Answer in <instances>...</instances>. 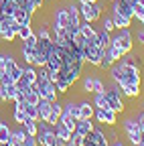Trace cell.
<instances>
[{"instance_id": "49", "label": "cell", "mask_w": 144, "mask_h": 146, "mask_svg": "<svg viewBox=\"0 0 144 146\" xmlns=\"http://www.w3.org/2000/svg\"><path fill=\"white\" fill-rule=\"evenodd\" d=\"M102 146H110V144H102Z\"/></svg>"}, {"instance_id": "36", "label": "cell", "mask_w": 144, "mask_h": 146, "mask_svg": "<svg viewBox=\"0 0 144 146\" xmlns=\"http://www.w3.org/2000/svg\"><path fill=\"white\" fill-rule=\"evenodd\" d=\"M106 53L110 55V57H112L114 61H120V59L124 57V55H122V51H120V49H116L114 45H108V47H106Z\"/></svg>"}, {"instance_id": "42", "label": "cell", "mask_w": 144, "mask_h": 146, "mask_svg": "<svg viewBox=\"0 0 144 146\" xmlns=\"http://www.w3.org/2000/svg\"><path fill=\"white\" fill-rule=\"evenodd\" d=\"M23 146H39L37 136H27V138H25V142H23Z\"/></svg>"}, {"instance_id": "12", "label": "cell", "mask_w": 144, "mask_h": 146, "mask_svg": "<svg viewBox=\"0 0 144 146\" xmlns=\"http://www.w3.org/2000/svg\"><path fill=\"white\" fill-rule=\"evenodd\" d=\"M16 94H19V87H16V83H8V85H0V98H2V104L14 102Z\"/></svg>"}, {"instance_id": "44", "label": "cell", "mask_w": 144, "mask_h": 146, "mask_svg": "<svg viewBox=\"0 0 144 146\" xmlns=\"http://www.w3.org/2000/svg\"><path fill=\"white\" fill-rule=\"evenodd\" d=\"M4 146H23V144H19V142H14V140H12V142H8V144H4Z\"/></svg>"}, {"instance_id": "43", "label": "cell", "mask_w": 144, "mask_h": 146, "mask_svg": "<svg viewBox=\"0 0 144 146\" xmlns=\"http://www.w3.org/2000/svg\"><path fill=\"white\" fill-rule=\"evenodd\" d=\"M110 146H126V144H124V142L118 138V140H112V142H110Z\"/></svg>"}, {"instance_id": "35", "label": "cell", "mask_w": 144, "mask_h": 146, "mask_svg": "<svg viewBox=\"0 0 144 146\" xmlns=\"http://www.w3.org/2000/svg\"><path fill=\"white\" fill-rule=\"evenodd\" d=\"M8 75H10V79L16 83V81H19V79L23 77V65H19V63H16V65H14V67L8 71Z\"/></svg>"}, {"instance_id": "23", "label": "cell", "mask_w": 144, "mask_h": 146, "mask_svg": "<svg viewBox=\"0 0 144 146\" xmlns=\"http://www.w3.org/2000/svg\"><path fill=\"white\" fill-rule=\"evenodd\" d=\"M55 87H57V94H59V98H65V96L69 94V89H71V83H69L65 77H59V79L55 81Z\"/></svg>"}, {"instance_id": "31", "label": "cell", "mask_w": 144, "mask_h": 146, "mask_svg": "<svg viewBox=\"0 0 144 146\" xmlns=\"http://www.w3.org/2000/svg\"><path fill=\"white\" fill-rule=\"evenodd\" d=\"M100 21H102V29H104V31H108V33H114V31H116L114 21H112V14H106V16H102Z\"/></svg>"}, {"instance_id": "20", "label": "cell", "mask_w": 144, "mask_h": 146, "mask_svg": "<svg viewBox=\"0 0 144 146\" xmlns=\"http://www.w3.org/2000/svg\"><path fill=\"white\" fill-rule=\"evenodd\" d=\"M0 142H2V144L12 142V128H10L4 120L0 122Z\"/></svg>"}, {"instance_id": "5", "label": "cell", "mask_w": 144, "mask_h": 146, "mask_svg": "<svg viewBox=\"0 0 144 146\" xmlns=\"http://www.w3.org/2000/svg\"><path fill=\"white\" fill-rule=\"evenodd\" d=\"M37 140H39V146H55V142H57V134H55V130H53V126H49L47 122L39 120Z\"/></svg>"}, {"instance_id": "17", "label": "cell", "mask_w": 144, "mask_h": 146, "mask_svg": "<svg viewBox=\"0 0 144 146\" xmlns=\"http://www.w3.org/2000/svg\"><path fill=\"white\" fill-rule=\"evenodd\" d=\"M112 21H114V27L116 29H130L134 18H128V16H124L120 12H112Z\"/></svg>"}, {"instance_id": "26", "label": "cell", "mask_w": 144, "mask_h": 146, "mask_svg": "<svg viewBox=\"0 0 144 146\" xmlns=\"http://www.w3.org/2000/svg\"><path fill=\"white\" fill-rule=\"evenodd\" d=\"M27 136H29V134H27V130H25L23 126H19V124H16V128H12V140H14V142L23 144Z\"/></svg>"}, {"instance_id": "40", "label": "cell", "mask_w": 144, "mask_h": 146, "mask_svg": "<svg viewBox=\"0 0 144 146\" xmlns=\"http://www.w3.org/2000/svg\"><path fill=\"white\" fill-rule=\"evenodd\" d=\"M134 116H136V122H138V126H140V130L144 132V110H136Z\"/></svg>"}, {"instance_id": "50", "label": "cell", "mask_w": 144, "mask_h": 146, "mask_svg": "<svg viewBox=\"0 0 144 146\" xmlns=\"http://www.w3.org/2000/svg\"><path fill=\"white\" fill-rule=\"evenodd\" d=\"M57 2H63V0H57Z\"/></svg>"}, {"instance_id": "45", "label": "cell", "mask_w": 144, "mask_h": 146, "mask_svg": "<svg viewBox=\"0 0 144 146\" xmlns=\"http://www.w3.org/2000/svg\"><path fill=\"white\" fill-rule=\"evenodd\" d=\"M55 146H65V140H59V138H57V142H55Z\"/></svg>"}, {"instance_id": "14", "label": "cell", "mask_w": 144, "mask_h": 146, "mask_svg": "<svg viewBox=\"0 0 144 146\" xmlns=\"http://www.w3.org/2000/svg\"><path fill=\"white\" fill-rule=\"evenodd\" d=\"M94 128H96L94 120H85V118H79V120H77V126H75V132H77L79 136H83V138H85L89 132L94 130Z\"/></svg>"}, {"instance_id": "30", "label": "cell", "mask_w": 144, "mask_h": 146, "mask_svg": "<svg viewBox=\"0 0 144 146\" xmlns=\"http://www.w3.org/2000/svg\"><path fill=\"white\" fill-rule=\"evenodd\" d=\"M114 63H116V61H114V59L110 57V55H108V53L104 51V57H102V61L98 63V69H102V71H108V69H110Z\"/></svg>"}, {"instance_id": "28", "label": "cell", "mask_w": 144, "mask_h": 146, "mask_svg": "<svg viewBox=\"0 0 144 146\" xmlns=\"http://www.w3.org/2000/svg\"><path fill=\"white\" fill-rule=\"evenodd\" d=\"M0 8L6 16H14V10H16V4L14 0H0Z\"/></svg>"}, {"instance_id": "3", "label": "cell", "mask_w": 144, "mask_h": 146, "mask_svg": "<svg viewBox=\"0 0 144 146\" xmlns=\"http://www.w3.org/2000/svg\"><path fill=\"white\" fill-rule=\"evenodd\" d=\"M106 100H108V106H110L114 112L118 114H124L126 112V104H124V96L120 94V87L116 83H112L110 87H106Z\"/></svg>"}, {"instance_id": "6", "label": "cell", "mask_w": 144, "mask_h": 146, "mask_svg": "<svg viewBox=\"0 0 144 146\" xmlns=\"http://www.w3.org/2000/svg\"><path fill=\"white\" fill-rule=\"evenodd\" d=\"M94 120L102 126H118V112H114L112 108H96Z\"/></svg>"}, {"instance_id": "18", "label": "cell", "mask_w": 144, "mask_h": 146, "mask_svg": "<svg viewBox=\"0 0 144 146\" xmlns=\"http://www.w3.org/2000/svg\"><path fill=\"white\" fill-rule=\"evenodd\" d=\"M110 41H112V33H108V31H104V29H98L96 45H98V47H102V49L106 51V47L110 45Z\"/></svg>"}, {"instance_id": "24", "label": "cell", "mask_w": 144, "mask_h": 146, "mask_svg": "<svg viewBox=\"0 0 144 146\" xmlns=\"http://www.w3.org/2000/svg\"><path fill=\"white\" fill-rule=\"evenodd\" d=\"M23 77L29 83H35V81H37V67H35V65H25L23 67Z\"/></svg>"}, {"instance_id": "37", "label": "cell", "mask_w": 144, "mask_h": 146, "mask_svg": "<svg viewBox=\"0 0 144 146\" xmlns=\"http://www.w3.org/2000/svg\"><path fill=\"white\" fill-rule=\"evenodd\" d=\"M39 100H41V96L37 94V91H33V89L25 94V102H27V104H33V106H37V104H39Z\"/></svg>"}, {"instance_id": "7", "label": "cell", "mask_w": 144, "mask_h": 146, "mask_svg": "<svg viewBox=\"0 0 144 146\" xmlns=\"http://www.w3.org/2000/svg\"><path fill=\"white\" fill-rule=\"evenodd\" d=\"M14 23H16V21H14V16H6L4 21L0 23V39H2L6 45H10V43L16 41V31L12 29Z\"/></svg>"}, {"instance_id": "34", "label": "cell", "mask_w": 144, "mask_h": 146, "mask_svg": "<svg viewBox=\"0 0 144 146\" xmlns=\"http://www.w3.org/2000/svg\"><path fill=\"white\" fill-rule=\"evenodd\" d=\"M35 33V29H33V25H29V27H19V31H16V39H21V41H25L29 35H33Z\"/></svg>"}, {"instance_id": "33", "label": "cell", "mask_w": 144, "mask_h": 146, "mask_svg": "<svg viewBox=\"0 0 144 146\" xmlns=\"http://www.w3.org/2000/svg\"><path fill=\"white\" fill-rule=\"evenodd\" d=\"M25 114H27V118L41 120V116H39V108H37V106H33V104H25Z\"/></svg>"}, {"instance_id": "4", "label": "cell", "mask_w": 144, "mask_h": 146, "mask_svg": "<svg viewBox=\"0 0 144 146\" xmlns=\"http://www.w3.org/2000/svg\"><path fill=\"white\" fill-rule=\"evenodd\" d=\"M104 57V49L96 45V41H87L83 45V59L87 65H92V67H98V63L102 61Z\"/></svg>"}, {"instance_id": "41", "label": "cell", "mask_w": 144, "mask_h": 146, "mask_svg": "<svg viewBox=\"0 0 144 146\" xmlns=\"http://www.w3.org/2000/svg\"><path fill=\"white\" fill-rule=\"evenodd\" d=\"M134 39L138 41V45H140V47H144V27L136 31V35H134Z\"/></svg>"}, {"instance_id": "38", "label": "cell", "mask_w": 144, "mask_h": 146, "mask_svg": "<svg viewBox=\"0 0 144 146\" xmlns=\"http://www.w3.org/2000/svg\"><path fill=\"white\" fill-rule=\"evenodd\" d=\"M21 43H23L25 47H31V49H35V47H37V43H39V36L33 33V35H29V36H27L25 41H21Z\"/></svg>"}, {"instance_id": "21", "label": "cell", "mask_w": 144, "mask_h": 146, "mask_svg": "<svg viewBox=\"0 0 144 146\" xmlns=\"http://www.w3.org/2000/svg\"><path fill=\"white\" fill-rule=\"evenodd\" d=\"M25 130H27V134L29 136H37V132H39V120H33V118H25V122L21 124Z\"/></svg>"}, {"instance_id": "1", "label": "cell", "mask_w": 144, "mask_h": 146, "mask_svg": "<svg viewBox=\"0 0 144 146\" xmlns=\"http://www.w3.org/2000/svg\"><path fill=\"white\" fill-rule=\"evenodd\" d=\"M110 45H114L116 49H120L122 55H128V53L134 49V45H136V43H134L132 31H130V29H116V31L112 33Z\"/></svg>"}, {"instance_id": "15", "label": "cell", "mask_w": 144, "mask_h": 146, "mask_svg": "<svg viewBox=\"0 0 144 146\" xmlns=\"http://www.w3.org/2000/svg\"><path fill=\"white\" fill-rule=\"evenodd\" d=\"M79 33L85 36V41H96V36H98V29L94 27V23H83V21H81Z\"/></svg>"}, {"instance_id": "16", "label": "cell", "mask_w": 144, "mask_h": 146, "mask_svg": "<svg viewBox=\"0 0 144 146\" xmlns=\"http://www.w3.org/2000/svg\"><path fill=\"white\" fill-rule=\"evenodd\" d=\"M94 112H96V108H94L92 100H81L79 102V114H81V118L94 120Z\"/></svg>"}, {"instance_id": "25", "label": "cell", "mask_w": 144, "mask_h": 146, "mask_svg": "<svg viewBox=\"0 0 144 146\" xmlns=\"http://www.w3.org/2000/svg\"><path fill=\"white\" fill-rule=\"evenodd\" d=\"M10 118H12V120H14L16 124L21 126V124L25 122V118H27V114H25V106H23V108L14 106V108H12V114H10Z\"/></svg>"}, {"instance_id": "13", "label": "cell", "mask_w": 144, "mask_h": 146, "mask_svg": "<svg viewBox=\"0 0 144 146\" xmlns=\"http://www.w3.org/2000/svg\"><path fill=\"white\" fill-rule=\"evenodd\" d=\"M33 14L31 12H27L25 8H21V6H16V10H14V21L19 23L21 27H29V25H33Z\"/></svg>"}, {"instance_id": "22", "label": "cell", "mask_w": 144, "mask_h": 146, "mask_svg": "<svg viewBox=\"0 0 144 146\" xmlns=\"http://www.w3.org/2000/svg\"><path fill=\"white\" fill-rule=\"evenodd\" d=\"M37 108H39V116H41V120L47 122V118H49V114H51V102L41 98L39 104H37Z\"/></svg>"}, {"instance_id": "11", "label": "cell", "mask_w": 144, "mask_h": 146, "mask_svg": "<svg viewBox=\"0 0 144 146\" xmlns=\"http://www.w3.org/2000/svg\"><path fill=\"white\" fill-rule=\"evenodd\" d=\"M16 63V55L14 53H4V51H0V73H8Z\"/></svg>"}, {"instance_id": "19", "label": "cell", "mask_w": 144, "mask_h": 146, "mask_svg": "<svg viewBox=\"0 0 144 146\" xmlns=\"http://www.w3.org/2000/svg\"><path fill=\"white\" fill-rule=\"evenodd\" d=\"M53 130H55V134H57V138H59V140H65V142L71 138V134H73V132H71L65 124H61V122H57L55 126H53Z\"/></svg>"}, {"instance_id": "29", "label": "cell", "mask_w": 144, "mask_h": 146, "mask_svg": "<svg viewBox=\"0 0 144 146\" xmlns=\"http://www.w3.org/2000/svg\"><path fill=\"white\" fill-rule=\"evenodd\" d=\"M106 91V81L100 75H94V87H92V94H104Z\"/></svg>"}, {"instance_id": "48", "label": "cell", "mask_w": 144, "mask_h": 146, "mask_svg": "<svg viewBox=\"0 0 144 146\" xmlns=\"http://www.w3.org/2000/svg\"><path fill=\"white\" fill-rule=\"evenodd\" d=\"M0 106H2V98H0Z\"/></svg>"}, {"instance_id": "39", "label": "cell", "mask_w": 144, "mask_h": 146, "mask_svg": "<svg viewBox=\"0 0 144 146\" xmlns=\"http://www.w3.org/2000/svg\"><path fill=\"white\" fill-rule=\"evenodd\" d=\"M106 136H108V140H118V138H120V134H118V130H116V126H108Z\"/></svg>"}, {"instance_id": "27", "label": "cell", "mask_w": 144, "mask_h": 146, "mask_svg": "<svg viewBox=\"0 0 144 146\" xmlns=\"http://www.w3.org/2000/svg\"><path fill=\"white\" fill-rule=\"evenodd\" d=\"M81 94H92L94 87V75H81Z\"/></svg>"}, {"instance_id": "47", "label": "cell", "mask_w": 144, "mask_h": 146, "mask_svg": "<svg viewBox=\"0 0 144 146\" xmlns=\"http://www.w3.org/2000/svg\"><path fill=\"white\" fill-rule=\"evenodd\" d=\"M140 110H144V100H142V104H140Z\"/></svg>"}, {"instance_id": "32", "label": "cell", "mask_w": 144, "mask_h": 146, "mask_svg": "<svg viewBox=\"0 0 144 146\" xmlns=\"http://www.w3.org/2000/svg\"><path fill=\"white\" fill-rule=\"evenodd\" d=\"M92 104H94V108H110L108 106V100H106V94H94Z\"/></svg>"}, {"instance_id": "2", "label": "cell", "mask_w": 144, "mask_h": 146, "mask_svg": "<svg viewBox=\"0 0 144 146\" xmlns=\"http://www.w3.org/2000/svg\"><path fill=\"white\" fill-rule=\"evenodd\" d=\"M79 14L83 23H98L100 18L104 16V2L98 0V2H83L79 4Z\"/></svg>"}, {"instance_id": "51", "label": "cell", "mask_w": 144, "mask_h": 146, "mask_svg": "<svg viewBox=\"0 0 144 146\" xmlns=\"http://www.w3.org/2000/svg\"><path fill=\"white\" fill-rule=\"evenodd\" d=\"M0 146H4V144H2V142H0Z\"/></svg>"}, {"instance_id": "10", "label": "cell", "mask_w": 144, "mask_h": 146, "mask_svg": "<svg viewBox=\"0 0 144 146\" xmlns=\"http://www.w3.org/2000/svg\"><path fill=\"white\" fill-rule=\"evenodd\" d=\"M118 87H120V94L130 100L140 98V91H142V85H138V83H120Z\"/></svg>"}, {"instance_id": "8", "label": "cell", "mask_w": 144, "mask_h": 146, "mask_svg": "<svg viewBox=\"0 0 144 146\" xmlns=\"http://www.w3.org/2000/svg\"><path fill=\"white\" fill-rule=\"evenodd\" d=\"M69 27V14L65 6H55L53 8V18H51V29H67Z\"/></svg>"}, {"instance_id": "9", "label": "cell", "mask_w": 144, "mask_h": 146, "mask_svg": "<svg viewBox=\"0 0 144 146\" xmlns=\"http://www.w3.org/2000/svg\"><path fill=\"white\" fill-rule=\"evenodd\" d=\"M37 83H39V96H41L43 100L55 102V100L59 98V94H57V87H55V83H53L51 79H49V81H37Z\"/></svg>"}, {"instance_id": "46", "label": "cell", "mask_w": 144, "mask_h": 146, "mask_svg": "<svg viewBox=\"0 0 144 146\" xmlns=\"http://www.w3.org/2000/svg\"><path fill=\"white\" fill-rule=\"evenodd\" d=\"M4 18H6V14L2 12V8H0V23H2V21H4Z\"/></svg>"}]
</instances>
